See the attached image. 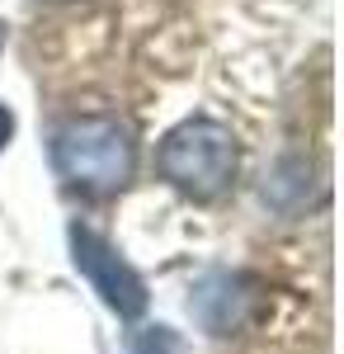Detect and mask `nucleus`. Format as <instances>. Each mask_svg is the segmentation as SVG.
<instances>
[{
  "label": "nucleus",
  "instance_id": "1",
  "mask_svg": "<svg viewBox=\"0 0 344 354\" xmlns=\"http://www.w3.org/2000/svg\"><path fill=\"white\" fill-rule=\"evenodd\" d=\"M52 170L85 198H113L137 170V137L113 113H76L52 133Z\"/></svg>",
  "mask_w": 344,
  "mask_h": 354
},
{
  "label": "nucleus",
  "instance_id": "2",
  "mask_svg": "<svg viewBox=\"0 0 344 354\" xmlns=\"http://www.w3.org/2000/svg\"><path fill=\"white\" fill-rule=\"evenodd\" d=\"M236 133L227 123H217L208 113H193L184 123H175L156 147V170L165 185H175L180 194L212 203L231 189L236 180Z\"/></svg>",
  "mask_w": 344,
  "mask_h": 354
},
{
  "label": "nucleus",
  "instance_id": "3",
  "mask_svg": "<svg viewBox=\"0 0 344 354\" xmlns=\"http://www.w3.org/2000/svg\"><path fill=\"white\" fill-rule=\"evenodd\" d=\"M66 241H71V260H76V270L90 279V288L99 293L108 312H118L123 322H137L142 312H146V279L113 250V245L95 232V227H85V222H71V232H66Z\"/></svg>",
  "mask_w": 344,
  "mask_h": 354
},
{
  "label": "nucleus",
  "instance_id": "4",
  "mask_svg": "<svg viewBox=\"0 0 344 354\" xmlns=\"http://www.w3.org/2000/svg\"><path fill=\"white\" fill-rule=\"evenodd\" d=\"M260 307V283L240 270H212L193 283L189 312L208 335H236Z\"/></svg>",
  "mask_w": 344,
  "mask_h": 354
},
{
  "label": "nucleus",
  "instance_id": "5",
  "mask_svg": "<svg viewBox=\"0 0 344 354\" xmlns=\"http://www.w3.org/2000/svg\"><path fill=\"white\" fill-rule=\"evenodd\" d=\"M133 354H184V345L170 326H142L133 335Z\"/></svg>",
  "mask_w": 344,
  "mask_h": 354
},
{
  "label": "nucleus",
  "instance_id": "6",
  "mask_svg": "<svg viewBox=\"0 0 344 354\" xmlns=\"http://www.w3.org/2000/svg\"><path fill=\"white\" fill-rule=\"evenodd\" d=\"M10 137H15V113H10L5 104H0V151L10 147Z\"/></svg>",
  "mask_w": 344,
  "mask_h": 354
}]
</instances>
